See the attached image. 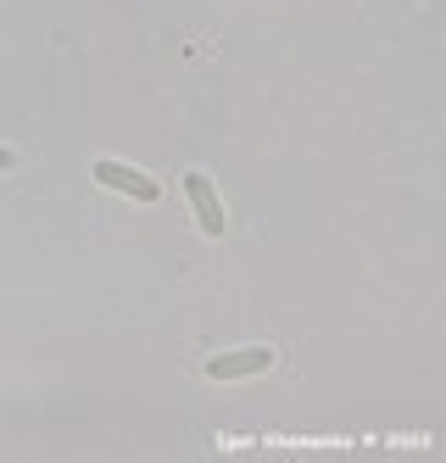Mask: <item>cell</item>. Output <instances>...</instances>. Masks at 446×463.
Wrapping results in <instances>:
<instances>
[{"instance_id": "1", "label": "cell", "mask_w": 446, "mask_h": 463, "mask_svg": "<svg viewBox=\"0 0 446 463\" xmlns=\"http://www.w3.org/2000/svg\"><path fill=\"white\" fill-rule=\"evenodd\" d=\"M268 369H273V346H234V352L207 357V380H251Z\"/></svg>"}, {"instance_id": "2", "label": "cell", "mask_w": 446, "mask_h": 463, "mask_svg": "<svg viewBox=\"0 0 446 463\" xmlns=\"http://www.w3.org/2000/svg\"><path fill=\"white\" fill-rule=\"evenodd\" d=\"M90 179H100V184L118 190V195H134V202H157V195H162V184H157V179H146L140 168H123V162H112V156L90 162Z\"/></svg>"}, {"instance_id": "3", "label": "cell", "mask_w": 446, "mask_h": 463, "mask_svg": "<svg viewBox=\"0 0 446 463\" xmlns=\"http://www.w3.org/2000/svg\"><path fill=\"white\" fill-rule=\"evenodd\" d=\"M185 195H190V207H195V223H201V235L223 241V202H218L213 179H207V174H185Z\"/></svg>"}, {"instance_id": "4", "label": "cell", "mask_w": 446, "mask_h": 463, "mask_svg": "<svg viewBox=\"0 0 446 463\" xmlns=\"http://www.w3.org/2000/svg\"><path fill=\"white\" fill-rule=\"evenodd\" d=\"M12 162H17V156H12L6 146H0V174H6V168H12Z\"/></svg>"}]
</instances>
